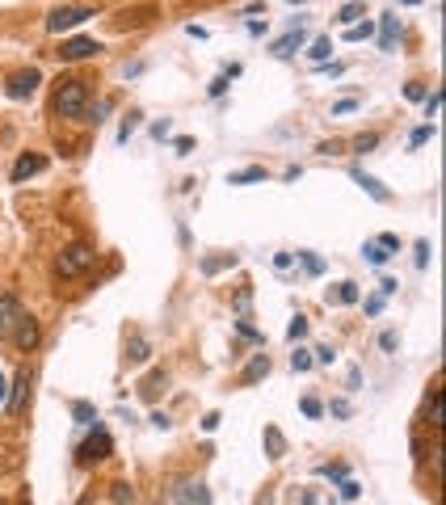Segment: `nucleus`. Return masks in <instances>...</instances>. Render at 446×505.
<instances>
[{"label": "nucleus", "mask_w": 446, "mask_h": 505, "mask_svg": "<svg viewBox=\"0 0 446 505\" xmlns=\"http://www.w3.org/2000/svg\"><path fill=\"white\" fill-rule=\"evenodd\" d=\"M169 131H173V127H169V118H160V122H152V135H156V139H169Z\"/></svg>", "instance_id": "obj_42"}, {"label": "nucleus", "mask_w": 446, "mask_h": 505, "mask_svg": "<svg viewBox=\"0 0 446 505\" xmlns=\"http://www.w3.org/2000/svg\"><path fill=\"white\" fill-rule=\"evenodd\" d=\"M5 392H9V383H5V379H0V404H5Z\"/></svg>", "instance_id": "obj_52"}, {"label": "nucleus", "mask_w": 446, "mask_h": 505, "mask_svg": "<svg viewBox=\"0 0 446 505\" xmlns=\"http://www.w3.org/2000/svg\"><path fill=\"white\" fill-rule=\"evenodd\" d=\"M21 505H30V501H21Z\"/></svg>", "instance_id": "obj_54"}, {"label": "nucleus", "mask_w": 446, "mask_h": 505, "mask_svg": "<svg viewBox=\"0 0 446 505\" xmlns=\"http://www.w3.org/2000/svg\"><path fill=\"white\" fill-rule=\"evenodd\" d=\"M173 147H177V156H190V152H194V139L177 135V139H173Z\"/></svg>", "instance_id": "obj_40"}, {"label": "nucleus", "mask_w": 446, "mask_h": 505, "mask_svg": "<svg viewBox=\"0 0 446 505\" xmlns=\"http://www.w3.org/2000/svg\"><path fill=\"white\" fill-rule=\"evenodd\" d=\"M350 110H358V101H337L332 106V114H350Z\"/></svg>", "instance_id": "obj_50"}, {"label": "nucleus", "mask_w": 446, "mask_h": 505, "mask_svg": "<svg viewBox=\"0 0 446 505\" xmlns=\"http://www.w3.org/2000/svg\"><path fill=\"white\" fill-rule=\"evenodd\" d=\"M383 312V295H375V299H366V316H379Z\"/></svg>", "instance_id": "obj_47"}, {"label": "nucleus", "mask_w": 446, "mask_h": 505, "mask_svg": "<svg viewBox=\"0 0 446 505\" xmlns=\"http://www.w3.org/2000/svg\"><path fill=\"white\" fill-rule=\"evenodd\" d=\"M9 337H13V345H17V349H26V354H30V349H34V345H38V337H42V333H38V320H34V316H26V312H21V316H17V324H13V333H9Z\"/></svg>", "instance_id": "obj_6"}, {"label": "nucleus", "mask_w": 446, "mask_h": 505, "mask_svg": "<svg viewBox=\"0 0 446 505\" xmlns=\"http://www.w3.org/2000/svg\"><path fill=\"white\" fill-rule=\"evenodd\" d=\"M223 89H228V76H215V80H211V97H219Z\"/></svg>", "instance_id": "obj_49"}, {"label": "nucleus", "mask_w": 446, "mask_h": 505, "mask_svg": "<svg viewBox=\"0 0 446 505\" xmlns=\"http://www.w3.org/2000/svg\"><path fill=\"white\" fill-rule=\"evenodd\" d=\"M135 127H139V114H127V118H123V127H118V143H127V139L135 135Z\"/></svg>", "instance_id": "obj_30"}, {"label": "nucleus", "mask_w": 446, "mask_h": 505, "mask_svg": "<svg viewBox=\"0 0 446 505\" xmlns=\"http://www.w3.org/2000/svg\"><path fill=\"white\" fill-rule=\"evenodd\" d=\"M404 97H409V101H425L429 93H425V84H417V80H413V84H404Z\"/></svg>", "instance_id": "obj_37"}, {"label": "nucleus", "mask_w": 446, "mask_h": 505, "mask_svg": "<svg viewBox=\"0 0 446 505\" xmlns=\"http://www.w3.org/2000/svg\"><path fill=\"white\" fill-rule=\"evenodd\" d=\"M371 30H375L371 21H362V26H346V38H350V42H362V38H371Z\"/></svg>", "instance_id": "obj_29"}, {"label": "nucleus", "mask_w": 446, "mask_h": 505, "mask_svg": "<svg viewBox=\"0 0 446 505\" xmlns=\"http://www.w3.org/2000/svg\"><path fill=\"white\" fill-rule=\"evenodd\" d=\"M265 446H269V459H278V454H283V434H278V430H265Z\"/></svg>", "instance_id": "obj_27"}, {"label": "nucleus", "mask_w": 446, "mask_h": 505, "mask_svg": "<svg viewBox=\"0 0 446 505\" xmlns=\"http://www.w3.org/2000/svg\"><path fill=\"white\" fill-rule=\"evenodd\" d=\"M0 505H5V497H0Z\"/></svg>", "instance_id": "obj_53"}, {"label": "nucleus", "mask_w": 446, "mask_h": 505, "mask_svg": "<svg viewBox=\"0 0 446 505\" xmlns=\"http://www.w3.org/2000/svg\"><path fill=\"white\" fill-rule=\"evenodd\" d=\"M328 299H332V303H358V286H354V282H337V291H332Z\"/></svg>", "instance_id": "obj_22"}, {"label": "nucleus", "mask_w": 446, "mask_h": 505, "mask_svg": "<svg viewBox=\"0 0 446 505\" xmlns=\"http://www.w3.org/2000/svg\"><path fill=\"white\" fill-rule=\"evenodd\" d=\"M328 55H332V38H316L312 50H307V59H312V64H324Z\"/></svg>", "instance_id": "obj_20"}, {"label": "nucleus", "mask_w": 446, "mask_h": 505, "mask_svg": "<svg viewBox=\"0 0 446 505\" xmlns=\"http://www.w3.org/2000/svg\"><path fill=\"white\" fill-rule=\"evenodd\" d=\"M413 252H417V270H425V266H429V252H434V248H429V240H417V248H413Z\"/></svg>", "instance_id": "obj_35"}, {"label": "nucleus", "mask_w": 446, "mask_h": 505, "mask_svg": "<svg viewBox=\"0 0 446 505\" xmlns=\"http://www.w3.org/2000/svg\"><path fill=\"white\" fill-rule=\"evenodd\" d=\"M299 46H303V30H291V34H283V38H278V42H274L269 50H274L278 59H291Z\"/></svg>", "instance_id": "obj_13"}, {"label": "nucleus", "mask_w": 446, "mask_h": 505, "mask_svg": "<svg viewBox=\"0 0 446 505\" xmlns=\"http://www.w3.org/2000/svg\"><path fill=\"white\" fill-rule=\"evenodd\" d=\"M249 181H265V169L257 165V169H240V173L228 177V185H249Z\"/></svg>", "instance_id": "obj_21"}, {"label": "nucleus", "mask_w": 446, "mask_h": 505, "mask_svg": "<svg viewBox=\"0 0 446 505\" xmlns=\"http://www.w3.org/2000/svg\"><path fill=\"white\" fill-rule=\"evenodd\" d=\"M109 450H114L109 434H105L101 425H93V434H89L84 446H80V463H101V459H109Z\"/></svg>", "instance_id": "obj_4"}, {"label": "nucleus", "mask_w": 446, "mask_h": 505, "mask_svg": "<svg viewBox=\"0 0 446 505\" xmlns=\"http://www.w3.org/2000/svg\"><path fill=\"white\" fill-rule=\"evenodd\" d=\"M358 17H362V0H350V5L341 9V17H337V21H341V26H358Z\"/></svg>", "instance_id": "obj_24"}, {"label": "nucleus", "mask_w": 446, "mask_h": 505, "mask_svg": "<svg viewBox=\"0 0 446 505\" xmlns=\"http://www.w3.org/2000/svg\"><path fill=\"white\" fill-rule=\"evenodd\" d=\"M17 316H21V303H17V295H0V337H9V333H13Z\"/></svg>", "instance_id": "obj_10"}, {"label": "nucleus", "mask_w": 446, "mask_h": 505, "mask_svg": "<svg viewBox=\"0 0 446 505\" xmlns=\"http://www.w3.org/2000/svg\"><path fill=\"white\" fill-rule=\"evenodd\" d=\"M38 80H42V72H38V68H26V72H17V76H9V84H5V93H9L13 101H21V97H30V93L38 89Z\"/></svg>", "instance_id": "obj_7"}, {"label": "nucleus", "mask_w": 446, "mask_h": 505, "mask_svg": "<svg viewBox=\"0 0 446 505\" xmlns=\"http://www.w3.org/2000/svg\"><path fill=\"white\" fill-rule=\"evenodd\" d=\"M332 358H337V349H332V345H316L312 349V362H320V367H328Z\"/></svg>", "instance_id": "obj_26"}, {"label": "nucleus", "mask_w": 446, "mask_h": 505, "mask_svg": "<svg viewBox=\"0 0 446 505\" xmlns=\"http://www.w3.org/2000/svg\"><path fill=\"white\" fill-rule=\"evenodd\" d=\"M236 329H240V337H253V341H261V345H265V337H261V333H257V329H253V324H244V320H240V324H236Z\"/></svg>", "instance_id": "obj_45"}, {"label": "nucleus", "mask_w": 446, "mask_h": 505, "mask_svg": "<svg viewBox=\"0 0 446 505\" xmlns=\"http://www.w3.org/2000/svg\"><path fill=\"white\" fill-rule=\"evenodd\" d=\"M358 493H362V488H358V484H354V480H341V501H354V497H358Z\"/></svg>", "instance_id": "obj_41"}, {"label": "nucleus", "mask_w": 446, "mask_h": 505, "mask_svg": "<svg viewBox=\"0 0 446 505\" xmlns=\"http://www.w3.org/2000/svg\"><path fill=\"white\" fill-rule=\"evenodd\" d=\"M299 409H303V417H324V404H320L316 396H307V400L299 404Z\"/></svg>", "instance_id": "obj_31"}, {"label": "nucleus", "mask_w": 446, "mask_h": 505, "mask_svg": "<svg viewBox=\"0 0 446 505\" xmlns=\"http://www.w3.org/2000/svg\"><path fill=\"white\" fill-rule=\"evenodd\" d=\"M379 244H383L387 252H400V236H396V232H383V236H379Z\"/></svg>", "instance_id": "obj_38"}, {"label": "nucleus", "mask_w": 446, "mask_h": 505, "mask_svg": "<svg viewBox=\"0 0 446 505\" xmlns=\"http://www.w3.org/2000/svg\"><path fill=\"white\" fill-rule=\"evenodd\" d=\"M72 417H76V425H101L97 421V404H89V400H72Z\"/></svg>", "instance_id": "obj_16"}, {"label": "nucleus", "mask_w": 446, "mask_h": 505, "mask_svg": "<svg viewBox=\"0 0 446 505\" xmlns=\"http://www.w3.org/2000/svg\"><path fill=\"white\" fill-rule=\"evenodd\" d=\"M299 505H316V493H303V501Z\"/></svg>", "instance_id": "obj_51"}, {"label": "nucleus", "mask_w": 446, "mask_h": 505, "mask_svg": "<svg viewBox=\"0 0 446 505\" xmlns=\"http://www.w3.org/2000/svg\"><path fill=\"white\" fill-rule=\"evenodd\" d=\"M164 383H169V379H164V371H160V375H148V383H143L139 392H143V396H156V392H164Z\"/></svg>", "instance_id": "obj_28"}, {"label": "nucleus", "mask_w": 446, "mask_h": 505, "mask_svg": "<svg viewBox=\"0 0 446 505\" xmlns=\"http://www.w3.org/2000/svg\"><path fill=\"white\" fill-rule=\"evenodd\" d=\"M396 286H400L396 278H383V282H379V295H383V299H387V295H396Z\"/></svg>", "instance_id": "obj_46"}, {"label": "nucleus", "mask_w": 446, "mask_h": 505, "mask_svg": "<svg viewBox=\"0 0 446 505\" xmlns=\"http://www.w3.org/2000/svg\"><path fill=\"white\" fill-rule=\"evenodd\" d=\"M109 110H114V101H97V106H89V110H84V118H80V122H93V127H97V122H105V114H109Z\"/></svg>", "instance_id": "obj_19"}, {"label": "nucleus", "mask_w": 446, "mask_h": 505, "mask_svg": "<svg viewBox=\"0 0 446 505\" xmlns=\"http://www.w3.org/2000/svg\"><path fill=\"white\" fill-rule=\"evenodd\" d=\"M89 17H97V9H89V5H60V9H51L46 30H51V34H68V30L84 26Z\"/></svg>", "instance_id": "obj_3"}, {"label": "nucleus", "mask_w": 446, "mask_h": 505, "mask_svg": "<svg viewBox=\"0 0 446 505\" xmlns=\"http://www.w3.org/2000/svg\"><path fill=\"white\" fill-rule=\"evenodd\" d=\"M148 421H152V425H156V430H169V425H173V421H169V413H160V409H156V413H152V417H148Z\"/></svg>", "instance_id": "obj_43"}, {"label": "nucleus", "mask_w": 446, "mask_h": 505, "mask_svg": "<svg viewBox=\"0 0 446 505\" xmlns=\"http://www.w3.org/2000/svg\"><path fill=\"white\" fill-rule=\"evenodd\" d=\"M438 110H442V93H429V97H425V118H434Z\"/></svg>", "instance_id": "obj_39"}, {"label": "nucleus", "mask_w": 446, "mask_h": 505, "mask_svg": "<svg viewBox=\"0 0 446 505\" xmlns=\"http://www.w3.org/2000/svg\"><path fill=\"white\" fill-rule=\"evenodd\" d=\"M26 396H30V375H26V371H17V375H13V387H9V400H5L9 417H17V413L26 409Z\"/></svg>", "instance_id": "obj_9"}, {"label": "nucleus", "mask_w": 446, "mask_h": 505, "mask_svg": "<svg viewBox=\"0 0 446 505\" xmlns=\"http://www.w3.org/2000/svg\"><path fill=\"white\" fill-rule=\"evenodd\" d=\"M46 169V156H34V152H30V156H17V165H13V181L21 185L26 177H34V173H42Z\"/></svg>", "instance_id": "obj_11"}, {"label": "nucleus", "mask_w": 446, "mask_h": 505, "mask_svg": "<svg viewBox=\"0 0 446 505\" xmlns=\"http://www.w3.org/2000/svg\"><path fill=\"white\" fill-rule=\"evenodd\" d=\"M265 375H269V354H253V362L244 367V375H240V379H244V383H253V379H265Z\"/></svg>", "instance_id": "obj_17"}, {"label": "nucleus", "mask_w": 446, "mask_h": 505, "mask_svg": "<svg viewBox=\"0 0 446 505\" xmlns=\"http://www.w3.org/2000/svg\"><path fill=\"white\" fill-rule=\"evenodd\" d=\"M97 50H101L97 38H68V42H60V50H55V55H60L64 64H76V59H93Z\"/></svg>", "instance_id": "obj_5"}, {"label": "nucleus", "mask_w": 446, "mask_h": 505, "mask_svg": "<svg viewBox=\"0 0 446 505\" xmlns=\"http://www.w3.org/2000/svg\"><path fill=\"white\" fill-rule=\"evenodd\" d=\"M396 38H400V21H396V17H383V21H379V50H392Z\"/></svg>", "instance_id": "obj_15"}, {"label": "nucleus", "mask_w": 446, "mask_h": 505, "mask_svg": "<svg viewBox=\"0 0 446 505\" xmlns=\"http://www.w3.org/2000/svg\"><path fill=\"white\" fill-rule=\"evenodd\" d=\"M362 252H366V261H371V266H383L387 257H392V252H387L379 240H366V244H362Z\"/></svg>", "instance_id": "obj_18"}, {"label": "nucleus", "mask_w": 446, "mask_h": 505, "mask_svg": "<svg viewBox=\"0 0 446 505\" xmlns=\"http://www.w3.org/2000/svg\"><path fill=\"white\" fill-rule=\"evenodd\" d=\"M114 501H118V505H131V501H135V493H131V484H127V480H118V484H114Z\"/></svg>", "instance_id": "obj_32"}, {"label": "nucleus", "mask_w": 446, "mask_h": 505, "mask_svg": "<svg viewBox=\"0 0 446 505\" xmlns=\"http://www.w3.org/2000/svg\"><path fill=\"white\" fill-rule=\"evenodd\" d=\"M425 139H434V122H429V127H417V131L409 135V143H413V147H421Z\"/></svg>", "instance_id": "obj_36"}, {"label": "nucleus", "mask_w": 446, "mask_h": 505, "mask_svg": "<svg viewBox=\"0 0 446 505\" xmlns=\"http://www.w3.org/2000/svg\"><path fill=\"white\" fill-rule=\"evenodd\" d=\"M287 337H291V341H303V337H307V316H295V320L287 324Z\"/></svg>", "instance_id": "obj_25"}, {"label": "nucleus", "mask_w": 446, "mask_h": 505, "mask_svg": "<svg viewBox=\"0 0 446 505\" xmlns=\"http://www.w3.org/2000/svg\"><path fill=\"white\" fill-rule=\"evenodd\" d=\"M219 421H223V417H219V413H206V417H202V430H206V434H211V430H219Z\"/></svg>", "instance_id": "obj_48"}, {"label": "nucleus", "mask_w": 446, "mask_h": 505, "mask_svg": "<svg viewBox=\"0 0 446 505\" xmlns=\"http://www.w3.org/2000/svg\"><path fill=\"white\" fill-rule=\"evenodd\" d=\"M291 367H295V371H307V367H312V349H295V354H291Z\"/></svg>", "instance_id": "obj_33"}, {"label": "nucleus", "mask_w": 446, "mask_h": 505, "mask_svg": "<svg viewBox=\"0 0 446 505\" xmlns=\"http://www.w3.org/2000/svg\"><path fill=\"white\" fill-rule=\"evenodd\" d=\"M173 497H177L181 505H211V493H206L202 480H181V484L173 488Z\"/></svg>", "instance_id": "obj_8"}, {"label": "nucleus", "mask_w": 446, "mask_h": 505, "mask_svg": "<svg viewBox=\"0 0 446 505\" xmlns=\"http://www.w3.org/2000/svg\"><path fill=\"white\" fill-rule=\"evenodd\" d=\"M350 177H354V181H358V185H362V190H366V194H371V198H375V202H387V198H392V190H387V185H383V181H375V177H371V173H362V169H354V173H350Z\"/></svg>", "instance_id": "obj_12"}, {"label": "nucleus", "mask_w": 446, "mask_h": 505, "mask_svg": "<svg viewBox=\"0 0 446 505\" xmlns=\"http://www.w3.org/2000/svg\"><path fill=\"white\" fill-rule=\"evenodd\" d=\"M375 143H379V135H375V131H371V135H362V139H358V143H354V147H358V152H371V147H375Z\"/></svg>", "instance_id": "obj_44"}, {"label": "nucleus", "mask_w": 446, "mask_h": 505, "mask_svg": "<svg viewBox=\"0 0 446 505\" xmlns=\"http://www.w3.org/2000/svg\"><path fill=\"white\" fill-rule=\"evenodd\" d=\"M84 110H89V80L64 76L60 84H55V114H64V118H84Z\"/></svg>", "instance_id": "obj_1"}, {"label": "nucleus", "mask_w": 446, "mask_h": 505, "mask_svg": "<svg viewBox=\"0 0 446 505\" xmlns=\"http://www.w3.org/2000/svg\"><path fill=\"white\" fill-rule=\"evenodd\" d=\"M97 261V252H93V244H84V240H76V244H68L64 252H60V261H55V274L60 278H80L89 266Z\"/></svg>", "instance_id": "obj_2"}, {"label": "nucleus", "mask_w": 446, "mask_h": 505, "mask_svg": "<svg viewBox=\"0 0 446 505\" xmlns=\"http://www.w3.org/2000/svg\"><path fill=\"white\" fill-rule=\"evenodd\" d=\"M425 417H429L434 430H442V387H434V396H429V413H425Z\"/></svg>", "instance_id": "obj_23"}, {"label": "nucleus", "mask_w": 446, "mask_h": 505, "mask_svg": "<svg viewBox=\"0 0 446 505\" xmlns=\"http://www.w3.org/2000/svg\"><path fill=\"white\" fill-rule=\"evenodd\" d=\"M148 358H152L148 337H131V341H127V362H131V367H143Z\"/></svg>", "instance_id": "obj_14"}, {"label": "nucleus", "mask_w": 446, "mask_h": 505, "mask_svg": "<svg viewBox=\"0 0 446 505\" xmlns=\"http://www.w3.org/2000/svg\"><path fill=\"white\" fill-rule=\"evenodd\" d=\"M328 505H332V501H328Z\"/></svg>", "instance_id": "obj_55"}, {"label": "nucleus", "mask_w": 446, "mask_h": 505, "mask_svg": "<svg viewBox=\"0 0 446 505\" xmlns=\"http://www.w3.org/2000/svg\"><path fill=\"white\" fill-rule=\"evenodd\" d=\"M299 261H303V270H307V274H320V270H324V261L316 257V252H299Z\"/></svg>", "instance_id": "obj_34"}]
</instances>
